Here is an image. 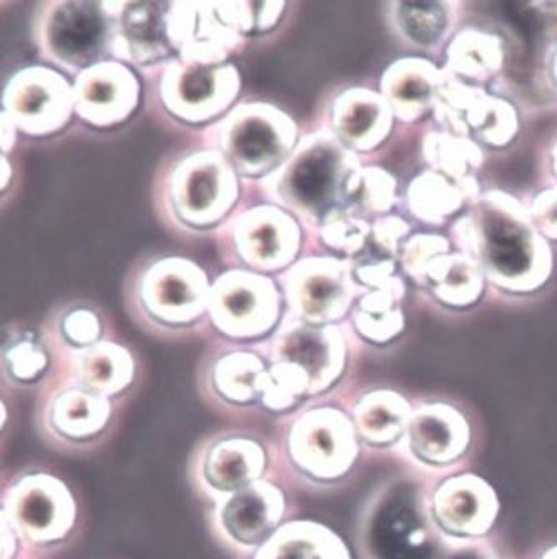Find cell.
<instances>
[{"mask_svg":"<svg viewBox=\"0 0 557 559\" xmlns=\"http://www.w3.org/2000/svg\"><path fill=\"white\" fill-rule=\"evenodd\" d=\"M0 147H2V155H9L14 152L15 144H17L19 130L12 123L5 114L0 112Z\"/></svg>","mask_w":557,"mask_h":559,"instance_id":"bcb514c9","label":"cell"},{"mask_svg":"<svg viewBox=\"0 0 557 559\" xmlns=\"http://www.w3.org/2000/svg\"><path fill=\"white\" fill-rule=\"evenodd\" d=\"M454 235L463 245L464 255L505 290H536L549 275L546 241L530 214L505 193L477 199L471 214L458 222Z\"/></svg>","mask_w":557,"mask_h":559,"instance_id":"3957f363","label":"cell"},{"mask_svg":"<svg viewBox=\"0 0 557 559\" xmlns=\"http://www.w3.org/2000/svg\"><path fill=\"white\" fill-rule=\"evenodd\" d=\"M406 437L415 456L428 465L441 466L457 462L466 453L471 431L458 409L438 403L413 413Z\"/></svg>","mask_w":557,"mask_h":559,"instance_id":"484cf974","label":"cell"},{"mask_svg":"<svg viewBox=\"0 0 557 559\" xmlns=\"http://www.w3.org/2000/svg\"><path fill=\"white\" fill-rule=\"evenodd\" d=\"M286 313L310 325H340L352 313L365 288L355 276V262L307 253L275 276Z\"/></svg>","mask_w":557,"mask_h":559,"instance_id":"5bb4252c","label":"cell"},{"mask_svg":"<svg viewBox=\"0 0 557 559\" xmlns=\"http://www.w3.org/2000/svg\"><path fill=\"white\" fill-rule=\"evenodd\" d=\"M410 234L406 222L400 217L383 215L371 224L369 241L377 247L378 252L383 255L394 257L400 253L401 241Z\"/></svg>","mask_w":557,"mask_h":559,"instance_id":"7bdbcfd3","label":"cell"},{"mask_svg":"<svg viewBox=\"0 0 557 559\" xmlns=\"http://www.w3.org/2000/svg\"><path fill=\"white\" fill-rule=\"evenodd\" d=\"M75 117L94 129L122 126L142 98L137 70L120 60L95 63L72 79Z\"/></svg>","mask_w":557,"mask_h":559,"instance_id":"44dd1931","label":"cell"},{"mask_svg":"<svg viewBox=\"0 0 557 559\" xmlns=\"http://www.w3.org/2000/svg\"><path fill=\"white\" fill-rule=\"evenodd\" d=\"M393 117L381 92L352 87L333 95L317 126L359 155L383 144L393 127Z\"/></svg>","mask_w":557,"mask_h":559,"instance_id":"7402d4cb","label":"cell"},{"mask_svg":"<svg viewBox=\"0 0 557 559\" xmlns=\"http://www.w3.org/2000/svg\"><path fill=\"white\" fill-rule=\"evenodd\" d=\"M553 70H554V79H556V81H557V52H556V57H554Z\"/></svg>","mask_w":557,"mask_h":559,"instance_id":"681fc988","label":"cell"},{"mask_svg":"<svg viewBox=\"0 0 557 559\" xmlns=\"http://www.w3.org/2000/svg\"><path fill=\"white\" fill-rule=\"evenodd\" d=\"M56 374H63L88 392L119 403L135 386L139 361L129 345L105 338L59 361Z\"/></svg>","mask_w":557,"mask_h":559,"instance_id":"603a6c76","label":"cell"},{"mask_svg":"<svg viewBox=\"0 0 557 559\" xmlns=\"http://www.w3.org/2000/svg\"><path fill=\"white\" fill-rule=\"evenodd\" d=\"M554 171H556L557 175V147L556 151H554Z\"/></svg>","mask_w":557,"mask_h":559,"instance_id":"f907efd6","label":"cell"},{"mask_svg":"<svg viewBox=\"0 0 557 559\" xmlns=\"http://www.w3.org/2000/svg\"><path fill=\"white\" fill-rule=\"evenodd\" d=\"M0 168H2V192L9 189V182H11L12 175H14V168H12V160H9L8 155L0 157Z\"/></svg>","mask_w":557,"mask_h":559,"instance_id":"7dc6e473","label":"cell"},{"mask_svg":"<svg viewBox=\"0 0 557 559\" xmlns=\"http://www.w3.org/2000/svg\"><path fill=\"white\" fill-rule=\"evenodd\" d=\"M446 253H450V243L445 238L435 237V235H416L404 245L401 265L416 284H426L429 265Z\"/></svg>","mask_w":557,"mask_h":559,"instance_id":"60d3db41","label":"cell"},{"mask_svg":"<svg viewBox=\"0 0 557 559\" xmlns=\"http://www.w3.org/2000/svg\"><path fill=\"white\" fill-rule=\"evenodd\" d=\"M245 182L222 154L206 145L171 152L155 174V212L165 227L189 237L215 235L240 205Z\"/></svg>","mask_w":557,"mask_h":559,"instance_id":"277c9868","label":"cell"},{"mask_svg":"<svg viewBox=\"0 0 557 559\" xmlns=\"http://www.w3.org/2000/svg\"><path fill=\"white\" fill-rule=\"evenodd\" d=\"M17 559H32V558H17Z\"/></svg>","mask_w":557,"mask_h":559,"instance_id":"816d5d0a","label":"cell"},{"mask_svg":"<svg viewBox=\"0 0 557 559\" xmlns=\"http://www.w3.org/2000/svg\"><path fill=\"white\" fill-rule=\"evenodd\" d=\"M393 9L394 25L407 43L432 47L441 43L450 28L448 4H407L396 2Z\"/></svg>","mask_w":557,"mask_h":559,"instance_id":"ab89813d","label":"cell"},{"mask_svg":"<svg viewBox=\"0 0 557 559\" xmlns=\"http://www.w3.org/2000/svg\"><path fill=\"white\" fill-rule=\"evenodd\" d=\"M269 360L260 343L212 338L200 358L197 390L210 408L234 418L262 416Z\"/></svg>","mask_w":557,"mask_h":559,"instance_id":"9a60e30c","label":"cell"},{"mask_svg":"<svg viewBox=\"0 0 557 559\" xmlns=\"http://www.w3.org/2000/svg\"><path fill=\"white\" fill-rule=\"evenodd\" d=\"M212 280L200 263L177 253H152L130 266L123 282L127 313L161 340L213 338Z\"/></svg>","mask_w":557,"mask_h":559,"instance_id":"7a4b0ae2","label":"cell"},{"mask_svg":"<svg viewBox=\"0 0 557 559\" xmlns=\"http://www.w3.org/2000/svg\"><path fill=\"white\" fill-rule=\"evenodd\" d=\"M423 154L436 174L457 183L470 179V168L479 167L483 160L479 148L473 142L448 132L429 133L423 144Z\"/></svg>","mask_w":557,"mask_h":559,"instance_id":"f35d334b","label":"cell"},{"mask_svg":"<svg viewBox=\"0 0 557 559\" xmlns=\"http://www.w3.org/2000/svg\"><path fill=\"white\" fill-rule=\"evenodd\" d=\"M300 127L286 110L266 100H241L222 119L199 130L200 144L225 157L245 182H258L295 151Z\"/></svg>","mask_w":557,"mask_h":559,"instance_id":"52a82bcc","label":"cell"},{"mask_svg":"<svg viewBox=\"0 0 557 559\" xmlns=\"http://www.w3.org/2000/svg\"><path fill=\"white\" fill-rule=\"evenodd\" d=\"M358 167L359 155L317 126L301 132L295 151L265 179L244 182L251 195L282 206L300 222L307 255L315 252L324 218L345 209V183Z\"/></svg>","mask_w":557,"mask_h":559,"instance_id":"6da1fadb","label":"cell"},{"mask_svg":"<svg viewBox=\"0 0 557 559\" xmlns=\"http://www.w3.org/2000/svg\"><path fill=\"white\" fill-rule=\"evenodd\" d=\"M530 217L540 234L557 240V190L541 193L534 200Z\"/></svg>","mask_w":557,"mask_h":559,"instance_id":"ee69618b","label":"cell"},{"mask_svg":"<svg viewBox=\"0 0 557 559\" xmlns=\"http://www.w3.org/2000/svg\"><path fill=\"white\" fill-rule=\"evenodd\" d=\"M501 43L483 32H461L448 49V66L451 72L467 81H488L501 69Z\"/></svg>","mask_w":557,"mask_h":559,"instance_id":"e575fe53","label":"cell"},{"mask_svg":"<svg viewBox=\"0 0 557 559\" xmlns=\"http://www.w3.org/2000/svg\"><path fill=\"white\" fill-rule=\"evenodd\" d=\"M216 249L227 269L276 276L304 255L305 234L289 212L265 200H244L215 231Z\"/></svg>","mask_w":557,"mask_h":559,"instance_id":"9c48e42d","label":"cell"},{"mask_svg":"<svg viewBox=\"0 0 557 559\" xmlns=\"http://www.w3.org/2000/svg\"><path fill=\"white\" fill-rule=\"evenodd\" d=\"M365 546L374 559H429L428 530L413 516L412 508L400 497L378 501L365 521Z\"/></svg>","mask_w":557,"mask_h":559,"instance_id":"d4e9b609","label":"cell"},{"mask_svg":"<svg viewBox=\"0 0 557 559\" xmlns=\"http://www.w3.org/2000/svg\"><path fill=\"white\" fill-rule=\"evenodd\" d=\"M117 418V402L63 374H54L37 393L35 430L47 447L63 454H88L104 447L116 431Z\"/></svg>","mask_w":557,"mask_h":559,"instance_id":"7c38bea8","label":"cell"},{"mask_svg":"<svg viewBox=\"0 0 557 559\" xmlns=\"http://www.w3.org/2000/svg\"><path fill=\"white\" fill-rule=\"evenodd\" d=\"M349 415L359 441L368 447L381 448L393 444L401 435L406 433L413 413L412 406L400 393L374 390L356 400Z\"/></svg>","mask_w":557,"mask_h":559,"instance_id":"4dcf8cb0","label":"cell"},{"mask_svg":"<svg viewBox=\"0 0 557 559\" xmlns=\"http://www.w3.org/2000/svg\"><path fill=\"white\" fill-rule=\"evenodd\" d=\"M276 476L286 485L324 489L348 478L359 459L352 415L323 399L276 421Z\"/></svg>","mask_w":557,"mask_h":559,"instance_id":"5b68a950","label":"cell"},{"mask_svg":"<svg viewBox=\"0 0 557 559\" xmlns=\"http://www.w3.org/2000/svg\"><path fill=\"white\" fill-rule=\"evenodd\" d=\"M276 476L273 444L251 428H225L203 437L190 453L187 478L209 507Z\"/></svg>","mask_w":557,"mask_h":559,"instance_id":"8fae6325","label":"cell"},{"mask_svg":"<svg viewBox=\"0 0 557 559\" xmlns=\"http://www.w3.org/2000/svg\"><path fill=\"white\" fill-rule=\"evenodd\" d=\"M543 559H557V546L550 548L549 551H547L546 555L543 556Z\"/></svg>","mask_w":557,"mask_h":559,"instance_id":"c3c4849f","label":"cell"},{"mask_svg":"<svg viewBox=\"0 0 557 559\" xmlns=\"http://www.w3.org/2000/svg\"><path fill=\"white\" fill-rule=\"evenodd\" d=\"M345 209L358 217H383L396 202V182L380 167H358L345 183Z\"/></svg>","mask_w":557,"mask_h":559,"instance_id":"8d00e7d4","label":"cell"},{"mask_svg":"<svg viewBox=\"0 0 557 559\" xmlns=\"http://www.w3.org/2000/svg\"><path fill=\"white\" fill-rule=\"evenodd\" d=\"M107 332L108 320L104 311L91 301H70L56 308L40 329L56 365L102 340L110 338Z\"/></svg>","mask_w":557,"mask_h":559,"instance_id":"f546056e","label":"cell"},{"mask_svg":"<svg viewBox=\"0 0 557 559\" xmlns=\"http://www.w3.org/2000/svg\"><path fill=\"white\" fill-rule=\"evenodd\" d=\"M170 37L177 57L202 66L230 62L250 39L235 21L232 0H174Z\"/></svg>","mask_w":557,"mask_h":559,"instance_id":"d6986e66","label":"cell"},{"mask_svg":"<svg viewBox=\"0 0 557 559\" xmlns=\"http://www.w3.org/2000/svg\"><path fill=\"white\" fill-rule=\"evenodd\" d=\"M396 298L383 292L366 290L352 310V325L359 338L384 345L400 335L404 317Z\"/></svg>","mask_w":557,"mask_h":559,"instance_id":"d590c367","label":"cell"},{"mask_svg":"<svg viewBox=\"0 0 557 559\" xmlns=\"http://www.w3.org/2000/svg\"><path fill=\"white\" fill-rule=\"evenodd\" d=\"M0 112L27 136L59 133L75 116L72 82L46 63L21 67L5 82Z\"/></svg>","mask_w":557,"mask_h":559,"instance_id":"ac0fdd59","label":"cell"},{"mask_svg":"<svg viewBox=\"0 0 557 559\" xmlns=\"http://www.w3.org/2000/svg\"><path fill=\"white\" fill-rule=\"evenodd\" d=\"M289 8L288 2H251V21H253V35L266 34L278 27L285 11Z\"/></svg>","mask_w":557,"mask_h":559,"instance_id":"f6af8a7d","label":"cell"},{"mask_svg":"<svg viewBox=\"0 0 557 559\" xmlns=\"http://www.w3.org/2000/svg\"><path fill=\"white\" fill-rule=\"evenodd\" d=\"M285 314L275 276L244 269L223 270L212 280L209 320L213 338L262 343Z\"/></svg>","mask_w":557,"mask_h":559,"instance_id":"4fadbf2b","label":"cell"},{"mask_svg":"<svg viewBox=\"0 0 557 559\" xmlns=\"http://www.w3.org/2000/svg\"><path fill=\"white\" fill-rule=\"evenodd\" d=\"M280 476L232 495L209 507L210 535L225 551L244 559L293 520L292 493Z\"/></svg>","mask_w":557,"mask_h":559,"instance_id":"2e32d148","label":"cell"},{"mask_svg":"<svg viewBox=\"0 0 557 559\" xmlns=\"http://www.w3.org/2000/svg\"><path fill=\"white\" fill-rule=\"evenodd\" d=\"M114 24L105 0H44L35 4L31 37L46 66L75 79L111 59Z\"/></svg>","mask_w":557,"mask_h":559,"instance_id":"ba28073f","label":"cell"},{"mask_svg":"<svg viewBox=\"0 0 557 559\" xmlns=\"http://www.w3.org/2000/svg\"><path fill=\"white\" fill-rule=\"evenodd\" d=\"M371 235V224L349 209H340L328 215L317 235L313 253H330L353 260L363 252Z\"/></svg>","mask_w":557,"mask_h":559,"instance_id":"74e56055","label":"cell"},{"mask_svg":"<svg viewBox=\"0 0 557 559\" xmlns=\"http://www.w3.org/2000/svg\"><path fill=\"white\" fill-rule=\"evenodd\" d=\"M464 127L481 144L505 147L518 133V117L508 102L491 97L479 88H473L466 110Z\"/></svg>","mask_w":557,"mask_h":559,"instance_id":"836d02e7","label":"cell"},{"mask_svg":"<svg viewBox=\"0 0 557 559\" xmlns=\"http://www.w3.org/2000/svg\"><path fill=\"white\" fill-rule=\"evenodd\" d=\"M56 374V358L43 333L11 325L2 338V381L15 392L40 390Z\"/></svg>","mask_w":557,"mask_h":559,"instance_id":"4316f807","label":"cell"},{"mask_svg":"<svg viewBox=\"0 0 557 559\" xmlns=\"http://www.w3.org/2000/svg\"><path fill=\"white\" fill-rule=\"evenodd\" d=\"M105 4L114 24L111 59L142 74L177 56L170 37V2L105 0Z\"/></svg>","mask_w":557,"mask_h":559,"instance_id":"ffe728a7","label":"cell"},{"mask_svg":"<svg viewBox=\"0 0 557 559\" xmlns=\"http://www.w3.org/2000/svg\"><path fill=\"white\" fill-rule=\"evenodd\" d=\"M495 489L474 475L454 476L436 489L432 513L439 528L457 536L488 533L498 516Z\"/></svg>","mask_w":557,"mask_h":559,"instance_id":"cb8c5ba5","label":"cell"},{"mask_svg":"<svg viewBox=\"0 0 557 559\" xmlns=\"http://www.w3.org/2000/svg\"><path fill=\"white\" fill-rule=\"evenodd\" d=\"M426 284L431 285L436 298L450 307L473 305L483 292V272L464 253H446L429 265Z\"/></svg>","mask_w":557,"mask_h":559,"instance_id":"d6a6232c","label":"cell"},{"mask_svg":"<svg viewBox=\"0 0 557 559\" xmlns=\"http://www.w3.org/2000/svg\"><path fill=\"white\" fill-rule=\"evenodd\" d=\"M142 75L162 114L200 130L222 119L237 104L244 87L234 62L202 66L175 56Z\"/></svg>","mask_w":557,"mask_h":559,"instance_id":"30bf717a","label":"cell"},{"mask_svg":"<svg viewBox=\"0 0 557 559\" xmlns=\"http://www.w3.org/2000/svg\"><path fill=\"white\" fill-rule=\"evenodd\" d=\"M439 79L438 70L425 60H398L381 78V95L396 119L415 122L435 109Z\"/></svg>","mask_w":557,"mask_h":559,"instance_id":"f1b7e54d","label":"cell"},{"mask_svg":"<svg viewBox=\"0 0 557 559\" xmlns=\"http://www.w3.org/2000/svg\"><path fill=\"white\" fill-rule=\"evenodd\" d=\"M355 262V260H353ZM393 260L388 259H366L362 262H355V276L358 284L365 290L383 292L391 297L401 300L404 295L403 282L400 276L394 275Z\"/></svg>","mask_w":557,"mask_h":559,"instance_id":"b9f144b4","label":"cell"},{"mask_svg":"<svg viewBox=\"0 0 557 559\" xmlns=\"http://www.w3.org/2000/svg\"><path fill=\"white\" fill-rule=\"evenodd\" d=\"M476 182L466 179L461 183L436 174L426 171L410 183L407 206L413 215L429 225H439L453 217L466 202H476Z\"/></svg>","mask_w":557,"mask_h":559,"instance_id":"1f68e13d","label":"cell"},{"mask_svg":"<svg viewBox=\"0 0 557 559\" xmlns=\"http://www.w3.org/2000/svg\"><path fill=\"white\" fill-rule=\"evenodd\" d=\"M269 364L288 361L310 380L311 402L324 399L340 383L348 365V336L340 325H310L283 314L275 332L260 343Z\"/></svg>","mask_w":557,"mask_h":559,"instance_id":"e0dca14e","label":"cell"},{"mask_svg":"<svg viewBox=\"0 0 557 559\" xmlns=\"http://www.w3.org/2000/svg\"><path fill=\"white\" fill-rule=\"evenodd\" d=\"M244 559H353L345 539L321 521L293 518Z\"/></svg>","mask_w":557,"mask_h":559,"instance_id":"83f0119b","label":"cell"},{"mask_svg":"<svg viewBox=\"0 0 557 559\" xmlns=\"http://www.w3.org/2000/svg\"><path fill=\"white\" fill-rule=\"evenodd\" d=\"M0 523L17 536L21 558L60 551L79 532L78 495L50 469H21L2 485Z\"/></svg>","mask_w":557,"mask_h":559,"instance_id":"8992f818","label":"cell"}]
</instances>
